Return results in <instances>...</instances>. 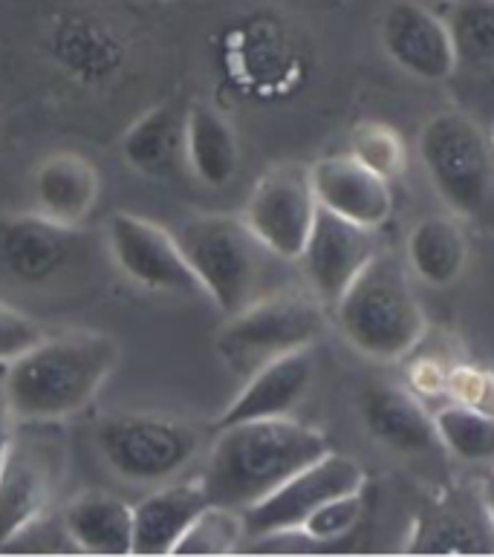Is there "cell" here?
Listing matches in <instances>:
<instances>
[{
    "instance_id": "7a4b0ae2",
    "label": "cell",
    "mask_w": 494,
    "mask_h": 557,
    "mask_svg": "<svg viewBox=\"0 0 494 557\" xmlns=\"http://www.w3.org/2000/svg\"><path fill=\"white\" fill-rule=\"evenodd\" d=\"M330 450L328 436L295 417L218 428L200 483L209 503L244 511Z\"/></svg>"
},
{
    "instance_id": "8fae6325",
    "label": "cell",
    "mask_w": 494,
    "mask_h": 557,
    "mask_svg": "<svg viewBox=\"0 0 494 557\" xmlns=\"http://www.w3.org/2000/svg\"><path fill=\"white\" fill-rule=\"evenodd\" d=\"M104 237L116 269L139 289L168 295L200 292V283L176 243V234L162 228L160 223L131 211H119L104 225Z\"/></svg>"
},
{
    "instance_id": "603a6c76",
    "label": "cell",
    "mask_w": 494,
    "mask_h": 557,
    "mask_svg": "<svg viewBox=\"0 0 494 557\" xmlns=\"http://www.w3.org/2000/svg\"><path fill=\"white\" fill-rule=\"evenodd\" d=\"M50 47L67 73L101 82L122 67V41L104 21L92 15H61L50 29Z\"/></svg>"
},
{
    "instance_id": "9a60e30c",
    "label": "cell",
    "mask_w": 494,
    "mask_h": 557,
    "mask_svg": "<svg viewBox=\"0 0 494 557\" xmlns=\"http://www.w3.org/2000/svg\"><path fill=\"white\" fill-rule=\"evenodd\" d=\"M310 180L319 209L350 223L382 232L394 214L391 183L365 168L350 153H330L310 165Z\"/></svg>"
},
{
    "instance_id": "e575fe53",
    "label": "cell",
    "mask_w": 494,
    "mask_h": 557,
    "mask_svg": "<svg viewBox=\"0 0 494 557\" xmlns=\"http://www.w3.org/2000/svg\"><path fill=\"white\" fill-rule=\"evenodd\" d=\"M480 508H483V515H486L489 532L494 537V462L486 466V474L480 476Z\"/></svg>"
},
{
    "instance_id": "e0dca14e",
    "label": "cell",
    "mask_w": 494,
    "mask_h": 557,
    "mask_svg": "<svg viewBox=\"0 0 494 557\" xmlns=\"http://www.w3.org/2000/svg\"><path fill=\"white\" fill-rule=\"evenodd\" d=\"M359 417L370 440L394 454L413 457L440 448L431 410L411 387L370 384L359 396Z\"/></svg>"
},
{
    "instance_id": "9c48e42d",
    "label": "cell",
    "mask_w": 494,
    "mask_h": 557,
    "mask_svg": "<svg viewBox=\"0 0 494 557\" xmlns=\"http://www.w3.org/2000/svg\"><path fill=\"white\" fill-rule=\"evenodd\" d=\"M365 488V471L356 459L344 457L328 450L310 466L295 471L289 480L269 491L267 497L251 503L244 508V525L246 534L269 541V537H286V534H298L304 520L330 503L333 497L350 494V491Z\"/></svg>"
},
{
    "instance_id": "52a82bcc",
    "label": "cell",
    "mask_w": 494,
    "mask_h": 557,
    "mask_svg": "<svg viewBox=\"0 0 494 557\" xmlns=\"http://www.w3.org/2000/svg\"><path fill=\"white\" fill-rule=\"evenodd\" d=\"M92 445L110 474L127 485L157 488L192 466L202 448L197 424L153 410L108 413L92 431Z\"/></svg>"
},
{
    "instance_id": "6da1fadb",
    "label": "cell",
    "mask_w": 494,
    "mask_h": 557,
    "mask_svg": "<svg viewBox=\"0 0 494 557\" xmlns=\"http://www.w3.org/2000/svg\"><path fill=\"white\" fill-rule=\"evenodd\" d=\"M119 342L108 333H44L7 364V387L21 424H61L78 417L119 367Z\"/></svg>"
},
{
    "instance_id": "4fadbf2b",
    "label": "cell",
    "mask_w": 494,
    "mask_h": 557,
    "mask_svg": "<svg viewBox=\"0 0 494 557\" xmlns=\"http://www.w3.org/2000/svg\"><path fill=\"white\" fill-rule=\"evenodd\" d=\"M379 249H382L379 232L361 228L350 220L319 209L310 237L304 243L301 258H298L307 277V289L330 309Z\"/></svg>"
},
{
    "instance_id": "d4e9b609",
    "label": "cell",
    "mask_w": 494,
    "mask_h": 557,
    "mask_svg": "<svg viewBox=\"0 0 494 557\" xmlns=\"http://www.w3.org/2000/svg\"><path fill=\"white\" fill-rule=\"evenodd\" d=\"M434 433L440 448L469 466H492L494 462V413L462 401L445 399L431 410Z\"/></svg>"
},
{
    "instance_id": "83f0119b",
    "label": "cell",
    "mask_w": 494,
    "mask_h": 557,
    "mask_svg": "<svg viewBox=\"0 0 494 557\" xmlns=\"http://www.w3.org/2000/svg\"><path fill=\"white\" fill-rule=\"evenodd\" d=\"M244 537V511L209 503L183 534V541L176 543L174 555H229L240 546Z\"/></svg>"
},
{
    "instance_id": "1f68e13d",
    "label": "cell",
    "mask_w": 494,
    "mask_h": 557,
    "mask_svg": "<svg viewBox=\"0 0 494 557\" xmlns=\"http://www.w3.org/2000/svg\"><path fill=\"white\" fill-rule=\"evenodd\" d=\"M44 335L41 324L35 318L24 315L21 309L0 304V361H12L24 349L33 347Z\"/></svg>"
},
{
    "instance_id": "5b68a950",
    "label": "cell",
    "mask_w": 494,
    "mask_h": 557,
    "mask_svg": "<svg viewBox=\"0 0 494 557\" xmlns=\"http://www.w3.org/2000/svg\"><path fill=\"white\" fill-rule=\"evenodd\" d=\"M174 234L200 292L223 315H235L263 295V258L269 251L249 232L244 216L192 214Z\"/></svg>"
},
{
    "instance_id": "7c38bea8",
    "label": "cell",
    "mask_w": 494,
    "mask_h": 557,
    "mask_svg": "<svg viewBox=\"0 0 494 557\" xmlns=\"http://www.w3.org/2000/svg\"><path fill=\"white\" fill-rule=\"evenodd\" d=\"M379 44L396 67L419 82L440 84L457 73L445 17L419 0H391L379 17Z\"/></svg>"
},
{
    "instance_id": "44dd1931",
    "label": "cell",
    "mask_w": 494,
    "mask_h": 557,
    "mask_svg": "<svg viewBox=\"0 0 494 557\" xmlns=\"http://www.w3.org/2000/svg\"><path fill=\"white\" fill-rule=\"evenodd\" d=\"M183 162L206 188H226L240 171V141L218 108L194 101L183 116Z\"/></svg>"
},
{
    "instance_id": "3957f363",
    "label": "cell",
    "mask_w": 494,
    "mask_h": 557,
    "mask_svg": "<svg viewBox=\"0 0 494 557\" xmlns=\"http://www.w3.org/2000/svg\"><path fill=\"white\" fill-rule=\"evenodd\" d=\"M330 309L344 342L373 361H403L428 333L413 275L403 258L382 249Z\"/></svg>"
},
{
    "instance_id": "f1b7e54d",
    "label": "cell",
    "mask_w": 494,
    "mask_h": 557,
    "mask_svg": "<svg viewBox=\"0 0 494 557\" xmlns=\"http://www.w3.org/2000/svg\"><path fill=\"white\" fill-rule=\"evenodd\" d=\"M365 488L350 491V494H342V497H333L330 503H324L321 508H316L304 525L298 529L304 541L312 543V546H330V543H338L344 537H350L356 529H359L361 517H365Z\"/></svg>"
},
{
    "instance_id": "836d02e7",
    "label": "cell",
    "mask_w": 494,
    "mask_h": 557,
    "mask_svg": "<svg viewBox=\"0 0 494 557\" xmlns=\"http://www.w3.org/2000/svg\"><path fill=\"white\" fill-rule=\"evenodd\" d=\"M17 417L15 408H12V399H9L7 387V361H0V457L7 454L9 442L15 440L17 433Z\"/></svg>"
},
{
    "instance_id": "d6a6232c",
    "label": "cell",
    "mask_w": 494,
    "mask_h": 557,
    "mask_svg": "<svg viewBox=\"0 0 494 557\" xmlns=\"http://www.w3.org/2000/svg\"><path fill=\"white\" fill-rule=\"evenodd\" d=\"M448 367L443 361H436V358H422L417 364L411 367V387L417 393L419 399L425 401L428 396H445V379H448Z\"/></svg>"
},
{
    "instance_id": "7402d4cb",
    "label": "cell",
    "mask_w": 494,
    "mask_h": 557,
    "mask_svg": "<svg viewBox=\"0 0 494 557\" xmlns=\"http://www.w3.org/2000/svg\"><path fill=\"white\" fill-rule=\"evenodd\" d=\"M471 243L462 220L454 214L422 216L405 240V267L431 289H445L469 267Z\"/></svg>"
},
{
    "instance_id": "8992f818",
    "label": "cell",
    "mask_w": 494,
    "mask_h": 557,
    "mask_svg": "<svg viewBox=\"0 0 494 557\" xmlns=\"http://www.w3.org/2000/svg\"><path fill=\"white\" fill-rule=\"evenodd\" d=\"M324 330H328V307L310 289L263 292L249 307L226 315L214 347L223 364L246 379L275 358L298 349H312Z\"/></svg>"
},
{
    "instance_id": "ba28073f",
    "label": "cell",
    "mask_w": 494,
    "mask_h": 557,
    "mask_svg": "<svg viewBox=\"0 0 494 557\" xmlns=\"http://www.w3.org/2000/svg\"><path fill=\"white\" fill-rule=\"evenodd\" d=\"M55 424L29 422L0 457V549L26 525L44 520L67 471L70 450Z\"/></svg>"
},
{
    "instance_id": "4316f807",
    "label": "cell",
    "mask_w": 494,
    "mask_h": 557,
    "mask_svg": "<svg viewBox=\"0 0 494 557\" xmlns=\"http://www.w3.org/2000/svg\"><path fill=\"white\" fill-rule=\"evenodd\" d=\"M347 153L387 183H396L408 171V145L403 134L376 119H365L353 127Z\"/></svg>"
},
{
    "instance_id": "f546056e",
    "label": "cell",
    "mask_w": 494,
    "mask_h": 557,
    "mask_svg": "<svg viewBox=\"0 0 494 557\" xmlns=\"http://www.w3.org/2000/svg\"><path fill=\"white\" fill-rule=\"evenodd\" d=\"M489 549L480 543L478 532L457 515L431 517L425 523V532H417V541L411 543V552H431V555H469V552Z\"/></svg>"
},
{
    "instance_id": "ac0fdd59",
    "label": "cell",
    "mask_w": 494,
    "mask_h": 557,
    "mask_svg": "<svg viewBox=\"0 0 494 557\" xmlns=\"http://www.w3.org/2000/svg\"><path fill=\"white\" fill-rule=\"evenodd\" d=\"M101 194L99 168L73 150L41 159L33 174L35 211L64 228H82Z\"/></svg>"
},
{
    "instance_id": "4dcf8cb0",
    "label": "cell",
    "mask_w": 494,
    "mask_h": 557,
    "mask_svg": "<svg viewBox=\"0 0 494 557\" xmlns=\"http://www.w3.org/2000/svg\"><path fill=\"white\" fill-rule=\"evenodd\" d=\"M445 399L494 413V370L480 364H452L445 379Z\"/></svg>"
},
{
    "instance_id": "d590c367",
    "label": "cell",
    "mask_w": 494,
    "mask_h": 557,
    "mask_svg": "<svg viewBox=\"0 0 494 557\" xmlns=\"http://www.w3.org/2000/svg\"><path fill=\"white\" fill-rule=\"evenodd\" d=\"M489 134H492V145H494V131H489Z\"/></svg>"
},
{
    "instance_id": "5bb4252c",
    "label": "cell",
    "mask_w": 494,
    "mask_h": 557,
    "mask_svg": "<svg viewBox=\"0 0 494 557\" xmlns=\"http://www.w3.org/2000/svg\"><path fill=\"white\" fill-rule=\"evenodd\" d=\"M76 228H64L38 211L0 214V275L17 286H44L67 269Z\"/></svg>"
},
{
    "instance_id": "d6986e66",
    "label": "cell",
    "mask_w": 494,
    "mask_h": 557,
    "mask_svg": "<svg viewBox=\"0 0 494 557\" xmlns=\"http://www.w3.org/2000/svg\"><path fill=\"white\" fill-rule=\"evenodd\" d=\"M209 506L200 480H171L134 506V555H174L176 543Z\"/></svg>"
},
{
    "instance_id": "ffe728a7",
    "label": "cell",
    "mask_w": 494,
    "mask_h": 557,
    "mask_svg": "<svg viewBox=\"0 0 494 557\" xmlns=\"http://www.w3.org/2000/svg\"><path fill=\"white\" fill-rule=\"evenodd\" d=\"M61 529L78 552L99 557L134 555V506L99 488L70 497Z\"/></svg>"
},
{
    "instance_id": "cb8c5ba5",
    "label": "cell",
    "mask_w": 494,
    "mask_h": 557,
    "mask_svg": "<svg viewBox=\"0 0 494 557\" xmlns=\"http://www.w3.org/2000/svg\"><path fill=\"white\" fill-rule=\"evenodd\" d=\"M183 116L171 104H157L122 136L125 165L148 180H165L183 162Z\"/></svg>"
},
{
    "instance_id": "2e32d148",
    "label": "cell",
    "mask_w": 494,
    "mask_h": 557,
    "mask_svg": "<svg viewBox=\"0 0 494 557\" xmlns=\"http://www.w3.org/2000/svg\"><path fill=\"white\" fill-rule=\"evenodd\" d=\"M312 379H316L312 349H298L258 367L255 373L246 375L240 393L220 413L218 428L251 422V419L295 417V410L301 408V401L310 393Z\"/></svg>"
},
{
    "instance_id": "484cf974",
    "label": "cell",
    "mask_w": 494,
    "mask_h": 557,
    "mask_svg": "<svg viewBox=\"0 0 494 557\" xmlns=\"http://www.w3.org/2000/svg\"><path fill=\"white\" fill-rule=\"evenodd\" d=\"M440 15L452 35L457 70H494V0H448Z\"/></svg>"
},
{
    "instance_id": "30bf717a",
    "label": "cell",
    "mask_w": 494,
    "mask_h": 557,
    "mask_svg": "<svg viewBox=\"0 0 494 557\" xmlns=\"http://www.w3.org/2000/svg\"><path fill=\"white\" fill-rule=\"evenodd\" d=\"M244 223L277 260H298L319 216L310 168L275 165L260 176L244 206Z\"/></svg>"
},
{
    "instance_id": "277c9868",
    "label": "cell",
    "mask_w": 494,
    "mask_h": 557,
    "mask_svg": "<svg viewBox=\"0 0 494 557\" xmlns=\"http://www.w3.org/2000/svg\"><path fill=\"white\" fill-rule=\"evenodd\" d=\"M419 162L448 214L483 220L494 206V145L462 110H440L419 127Z\"/></svg>"
}]
</instances>
